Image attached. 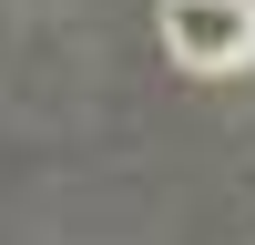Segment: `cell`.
Here are the masks:
<instances>
[{"label": "cell", "mask_w": 255, "mask_h": 245, "mask_svg": "<svg viewBox=\"0 0 255 245\" xmlns=\"http://www.w3.org/2000/svg\"><path fill=\"white\" fill-rule=\"evenodd\" d=\"M163 51L184 72H245L255 61V0H163Z\"/></svg>", "instance_id": "obj_1"}]
</instances>
